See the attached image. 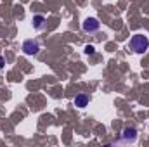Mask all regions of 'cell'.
Wrapping results in <instances>:
<instances>
[{
	"instance_id": "6da1fadb",
	"label": "cell",
	"mask_w": 149,
	"mask_h": 147,
	"mask_svg": "<svg viewBox=\"0 0 149 147\" xmlns=\"http://www.w3.org/2000/svg\"><path fill=\"white\" fill-rule=\"evenodd\" d=\"M128 47H130L135 54H144L149 49V40H148V37H144V35H134V37L130 38Z\"/></svg>"
},
{
	"instance_id": "8992f818",
	"label": "cell",
	"mask_w": 149,
	"mask_h": 147,
	"mask_svg": "<svg viewBox=\"0 0 149 147\" xmlns=\"http://www.w3.org/2000/svg\"><path fill=\"white\" fill-rule=\"evenodd\" d=\"M45 26V17L43 16H35L33 17V28L35 30H42Z\"/></svg>"
},
{
	"instance_id": "5b68a950",
	"label": "cell",
	"mask_w": 149,
	"mask_h": 147,
	"mask_svg": "<svg viewBox=\"0 0 149 147\" xmlns=\"http://www.w3.org/2000/svg\"><path fill=\"white\" fill-rule=\"evenodd\" d=\"M87 104H88V97H87V95L78 94V95L74 97V106H76V107H85Z\"/></svg>"
},
{
	"instance_id": "3957f363",
	"label": "cell",
	"mask_w": 149,
	"mask_h": 147,
	"mask_svg": "<svg viewBox=\"0 0 149 147\" xmlns=\"http://www.w3.org/2000/svg\"><path fill=\"white\" fill-rule=\"evenodd\" d=\"M23 50H24L26 55H35V54H38L40 47H38V43L35 40H26V42L23 43Z\"/></svg>"
},
{
	"instance_id": "7a4b0ae2",
	"label": "cell",
	"mask_w": 149,
	"mask_h": 147,
	"mask_svg": "<svg viewBox=\"0 0 149 147\" xmlns=\"http://www.w3.org/2000/svg\"><path fill=\"white\" fill-rule=\"evenodd\" d=\"M99 21L95 19V17H87L85 21H83V24H81V28H83V31H87V33H94V31H97L99 30Z\"/></svg>"
},
{
	"instance_id": "ba28073f",
	"label": "cell",
	"mask_w": 149,
	"mask_h": 147,
	"mask_svg": "<svg viewBox=\"0 0 149 147\" xmlns=\"http://www.w3.org/2000/svg\"><path fill=\"white\" fill-rule=\"evenodd\" d=\"M3 66H5V59H3V57H2V55H0V69H2V68H3Z\"/></svg>"
},
{
	"instance_id": "52a82bcc",
	"label": "cell",
	"mask_w": 149,
	"mask_h": 147,
	"mask_svg": "<svg viewBox=\"0 0 149 147\" xmlns=\"http://www.w3.org/2000/svg\"><path fill=\"white\" fill-rule=\"evenodd\" d=\"M94 52H95L94 45H87V47H85V54H94Z\"/></svg>"
},
{
	"instance_id": "277c9868",
	"label": "cell",
	"mask_w": 149,
	"mask_h": 147,
	"mask_svg": "<svg viewBox=\"0 0 149 147\" xmlns=\"http://www.w3.org/2000/svg\"><path fill=\"white\" fill-rule=\"evenodd\" d=\"M135 139H137V130L135 128H132V126H127L125 130H123V142H135Z\"/></svg>"
}]
</instances>
